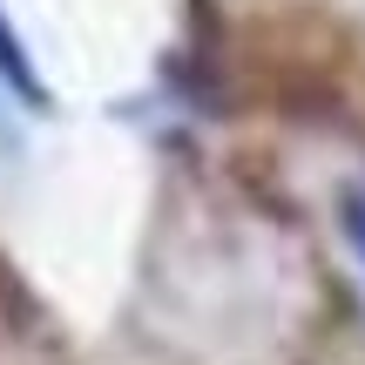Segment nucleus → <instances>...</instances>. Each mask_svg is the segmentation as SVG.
Listing matches in <instances>:
<instances>
[{"label": "nucleus", "mask_w": 365, "mask_h": 365, "mask_svg": "<svg viewBox=\"0 0 365 365\" xmlns=\"http://www.w3.org/2000/svg\"><path fill=\"white\" fill-rule=\"evenodd\" d=\"M352 230H359V244H365V196L352 203Z\"/></svg>", "instance_id": "obj_1"}]
</instances>
